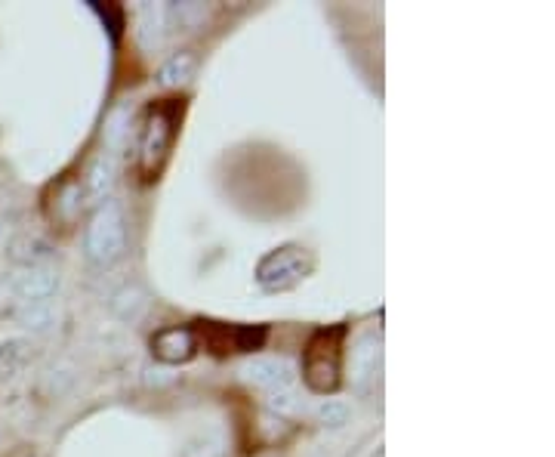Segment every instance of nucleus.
<instances>
[{"label": "nucleus", "instance_id": "nucleus-3", "mask_svg": "<svg viewBox=\"0 0 555 457\" xmlns=\"http://www.w3.org/2000/svg\"><path fill=\"white\" fill-rule=\"evenodd\" d=\"M312 272V257L300 244H284V248L266 254L256 266V281L263 291H287Z\"/></svg>", "mask_w": 555, "mask_h": 457}, {"label": "nucleus", "instance_id": "nucleus-1", "mask_svg": "<svg viewBox=\"0 0 555 457\" xmlns=\"http://www.w3.org/2000/svg\"><path fill=\"white\" fill-rule=\"evenodd\" d=\"M84 254L87 263L96 269L115 266L127 254V217L121 201L108 198L96 207L84 232Z\"/></svg>", "mask_w": 555, "mask_h": 457}, {"label": "nucleus", "instance_id": "nucleus-4", "mask_svg": "<svg viewBox=\"0 0 555 457\" xmlns=\"http://www.w3.org/2000/svg\"><path fill=\"white\" fill-rule=\"evenodd\" d=\"M10 294L19 303H37V300H53L59 294V272L47 263L41 266H22L10 278Z\"/></svg>", "mask_w": 555, "mask_h": 457}, {"label": "nucleus", "instance_id": "nucleus-6", "mask_svg": "<svg viewBox=\"0 0 555 457\" xmlns=\"http://www.w3.org/2000/svg\"><path fill=\"white\" fill-rule=\"evenodd\" d=\"M244 377L259 386V390L266 393H275V390H290L293 380H296V371L287 359H275V356H263V359H253L247 368H244Z\"/></svg>", "mask_w": 555, "mask_h": 457}, {"label": "nucleus", "instance_id": "nucleus-7", "mask_svg": "<svg viewBox=\"0 0 555 457\" xmlns=\"http://www.w3.org/2000/svg\"><path fill=\"white\" fill-rule=\"evenodd\" d=\"M152 349L161 362L179 365V362H189L195 356L198 340H195L192 328H164L152 337Z\"/></svg>", "mask_w": 555, "mask_h": 457}, {"label": "nucleus", "instance_id": "nucleus-17", "mask_svg": "<svg viewBox=\"0 0 555 457\" xmlns=\"http://www.w3.org/2000/svg\"><path fill=\"white\" fill-rule=\"evenodd\" d=\"M7 297H13V294H10V281L0 278V300H7Z\"/></svg>", "mask_w": 555, "mask_h": 457}, {"label": "nucleus", "instance_id": "nucleus-10", "mask_svg": "<svg viewBox=\"0 0 555 457\" xmlns=\"http://www.w3.org/2000/svg\"><path fill=\"white\" fill-rule=\"evenodd\" d=\"M115 173H118L115 158H111L108 152L96 155L93 164H90V170H87V183H84L87 186V198L96 201V204L108 201L111 189H115Z\"/></svg>", "mask_w": 555, "mask_h": 457}, {"label": "nucleus", "instance_id": "nucleus-11", "mask_svg": "<svg viewBox=\"0 0 555 457\" xmlns=\"http://www.w3.org/2000/svg\"><path fill=\"white\" fill-rule=\"evenodd\" d=\"M108 309H111V315H115L118 322L133 325V322H139L142 315H145V309H148V297H145V291H142V288H136V285H124L121 291L111 294Z\"/></svg>", "mask_w": 555, "mask_h": 457}, {"label": "nucleus", "instance_id": "nucleus-12", "mask_svg": "<svg viewBox=\"0 0 555 457\" xmlns=\"http://www.w3.org/2000/svg\"><path fill=\"white\" fill-rule=\"evenodd\" d=\"M31 340L28 337H7L0 340V377H13L19 374L28 359H31Z\"/></svg>", "mask_w": 555, "mask_h": 457}, {"label": "nucleus", "instance_id": "nucleus-14", "mask_svg": "<svg viewBox=\"0 0 555 457\" xmlns=\"http://www.w3.org/2000/svg\"><path fill=\"white\" fill-rule=\"evenodd\" d=\"M315 417H318V424L327 427V430H343L349 424V405L343 399H321V405L315 408Z\"/></svg>", "mask_w": 555, "mask_h": 457}, {"label": "nucleus", "instance_id": "nucleus-2", "mask_svg": "<svg viewBox=\"0 0 555 457\" xmlns=\"http://www.w3.org/2000/svg\"><path fill=\"white\" fill-rule=\"evenodd\" d=\"M343 328H324L315 331L306 346V383L315 393H333L340 386L343 371Z\"/></svg>", "mask_w": 555, "mask_h": 457}, {"label": "nucleus", "instance_id": "nucleus-5", "mask_svg": "<svg viewBox=\"0 0 555 457\" xmlns=\"http://www.w3.org/2000/svg\"><path fill=\"white\" fill-rule=\"evenodd\" d=\"M170 146H173V121L164 112H152V121H148V130L142 136V170L148 177H155L161 170Z\"/></svg>", "mask_w": 555, "mask_h": 457}, {"label": "nucleus", "instance_id": "nucleus-15", "mask_svg": "<svg viewBox=\"0 0 555 457\" xmlns=\"http://www.w3.org/2000/svg\"><path fill=\"white\" fill-rule=\"evenodd\" d=\"M167 25L173 28H192L204 19V10L198 4H179V7H164Z\"/></svg>", "mask_w": 555, "mask_h": 457}, {"label": "nucleus", "instance_id": "nucleus-8", "mask_svg": "<svg viewBox=\"0 0 555 457\" xmlns=\"http://www.w3.org/2000/svg\"><path fill=\"white\" fill-rule=\"evenodd\" d=\"M380 368V337L377 334H364L349 356V371H352V386L355 390H364V386L377 377Z\"/></svg>", "mask_w": 555, "mask_h": 457}, {"label": "nucleus", "instance_id": "nucleus-13", "mask_svg": "<svg viewBox=\"0 0 555 457\" xmlns=\"http://www.w3.org/2000/svg\"><path fill=\"white\" fill-rule=\"evenodd\" d=\"M195 78V56L192 53H173L158 72V81L164 87H182Z\"/></svg>", "mask_w": 555, "mask_h": 457}, {"label": "nucleus", "instance_id": "nucleus-16", "mask_svg": "<svg viewBox=\"0 0 555 457\" xmlns=\"http://www.w3.org/2000/svg\"><path fill=\"white\" fill-rule=\"evenodd\" d=\"M269 396V408L278 411V414H296L300 411V399H296L293 386L290 390H275V393H266Z\"/></svg>", "mask_w": 555, "mask_h": 457}, {"label": "nucleus", "instance_id": "nucleus-9", "mask_svg": "<svg viewBox=\"0 0 555 457\" xmlns=\"http://www.w3.org/2000/svg\"><path fill=\"white\" fill-rule=\"evenodd\" d=\"M59 322V303L56 300H37L16 306V325L28 334H47Z\"/></svg>", "mask_w": 555, "mask_h": 457}]
</instances>
